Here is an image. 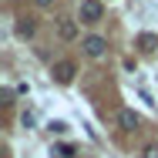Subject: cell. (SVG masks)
<instances>
[{
	"mask_svg": "<svg viewBox=\"0 0 158 158\" xmlns=\"http://www.w3.org/2000/svg\"><path fill=\"white\" fill-rule=\"evenodd\" d=\"M81 24H98L101 20V14H104V7L98 3V0H81Z\"/></svg>",
	"mask_w": 158,
	"mask_h": 158,
	"instance_id": "cell-1",
	"label": "cell"
},
{
	"mask_svg": "<svg viewBox=\"0 0 158 158\" xmlns=\"http://www.w3.org/2000/svg\"><path fill=\"white\" fill-rule=\"evenodd\" d=\"M81 47H84V54H88V57H104V51H108V40H104V37H94V34H91V37H84V40H81Z\"/></svg>",
	"mask_w": 158,
	"mask_h": 158,
	"instance_id": "cell-2",
	"label": "cell"
},
{
	"mask_svg": "<svg viewBox=\"0 0 158 158\" xmlns=\"http://www.w3.org/2000/svg\"><path fill=\"white\" fill-rule=\"evenodd\" d=\"M51 74H54V81H57V84H71V81H74V74H77V67H74L71 61H57Z\"/></svg>",
	"mask_w": 158,
	"mask_h": 158,
	"instance_id": "cell-3",
	"label": "cell"
},
{
	"mask_svg": "<svg viewBox=\"0 0 158 158\" xmlns=\"http://www.w3.org/2000/svg\"><path fill=\"white\" fill-rule=\"evenodd\" d=\"M118 125L125 128V131H135V128H138V114H135L131 108H121V111H118Z\"/></svg>",
	"mask_w": 158,
	"mask_h": 158,
	"instance_id": "cell-4",
	"label": "cell"
},
{
	"mask_svg": "<svg viewBox=\"0 0 158 158\" xmlns=\"http://www.w3.org/2000/svg\"><path fill=\"white\" fill-rule=\"evenodd\" d=\"M57 34H61V40H74L77 37V24L74 20H61L57 24Z\"/></svg>",
	"mask_w": 158,
	"mask_h": 158,
	"instance_id": "cell-5",
	"label": "cell"
},
{
	"mask_svg": "<svg viewBox=\"0 0 158 158\" xmlns=\"http://www.w3.org/2000/svg\"><path fill=\"white\" fill-rule=\"evenodd\" d=\"M138 51H145V54L158 51V37L155 34H141V37H138Z\"/></svg>",
	"mask_w": 158,
	"mask_h": 158,
	"instance_id": "cell-6",
	"label": "cell"
},
{
	"mask_svg": "<svg viewBox=\"0 0 158 158\" xmlns=\"http://www.w3.org/2000/svg\"><path fill=\"white\" fill-rule=\"evenodd\" d=\"M34 31H37V27H34L31 17H20V20H17V34H20V37H34Z\"/></svg>",
	"mask_w": 158,
	"mask_h": 158,
	"instance_id": "cell-7",
	"label": "cell"
},
{
	"mask_svg": "<svg viewBox=\"0 0 158 158\" xmlns=\"http://www.w3.org/2000/svg\"><path fill=\"white\" fill-rule=\"evenodd\" d=\"M51 155H54V158H74V148H71V145H54Z\"/></svg>",
	"mask_w": 158,
	"mask_h": 158,
	"instance_id": "cell-8",
	"label": "cell"
},
{
	"mask_svg": "<svg viewBox=\"0 0 158 158\" xmlns=\"http://www.w3.org/2000/svg\"><path fill=\"white\" fill-rule=\"evenodd\" d=\"M20 125H24V128H34V125H37V114H34V111H24V114H20Z\"/></svg>",
	"mask_w": 158,
	"mask_h": 158,
	"instance_id": "cell-9",
	"label": "cell"
},
{
	"mask_svg": "<svg viewBox=\"0 0 158 158\" xmlns=\"http://www.w3.org/2000/svg\"><path fill=\"white\" fill-rule=\"evenodd\" d=\"M51 131H54V135H67V131H71V128H67V121H51Z\"/></svg>",
	"mask_w": 158,
	"mask_h": 158,
	"instance_id": "cell-10",
	"label": "cell"
},
{
	"mask_svg": "<svg viewBox=\"0 0 158 158\" xmlns=\"http://www.w3.org/2000/svg\"><path fill=\"white\" fill-rule=\"evenodd\" d=\"M141 158H158V145H145V152H141Z\"/></svg>",
	"mask_w": 158,
	"mask_h": 158,
	"instance_id": "cell-11",
	"label": "cell"
},
{
	"mask_svg": "<svg viewBox=\"0 0 158 158\" xmlns=\"http://www.w3.org/2000/svg\"><path fill=\"white\" fill-rule=\"evenodd\" d=\"M34 3H37V7H51L54 0H34Z\"/></svg>",
	"mask_w": 158,
	"mask_h": 158,
	"instance_id": "cell-12",
	"label": "cell"
}]
</instances>
